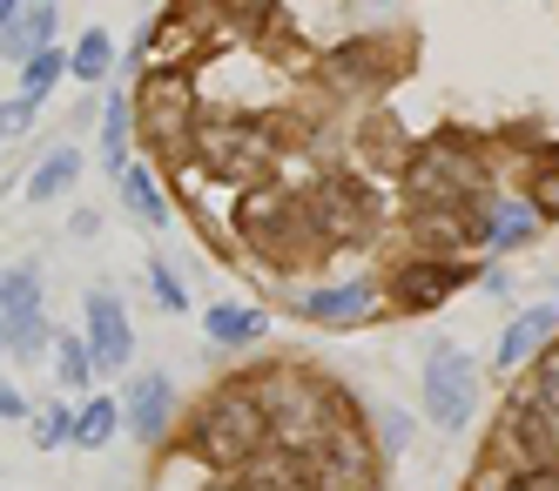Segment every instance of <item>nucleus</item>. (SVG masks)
<instances>
[{"label":"nucleus","instance_id":"obj_1","mask_svg":"<svg viewBox=\"0 0 559 491\" xmlns=\"http://www.w3.org/2000/svg\"><path fill=\"white\" fill-rule=\"evenodd\" d=\"M257 397H263V424H270V438L284 444V452H310L317 438L337 431V397L317 384V378L284 371V378L257 384Z\"/></svg>","mask_w":559,"mask_h":491},{"label":"nucleus","instance_id":"obj_2","mask_svg":"<svg viewBox=\"0 0 559 491\" xmlns=\"http://www.w3.org/2000/svg\"><path fill=\"white\" fill-rule=\"evenodd\" d=\"M263 444H270V424H263L257 384H229L223 397H210V411L195 418V458H210V465H250Z\"/></svg>","mask_w":559,"mask_h":491},{"label":"nucleus","instance_id":"obj_3","mask_svg":"<svg viewBox=\"0 0 559 491\" xmlns=\"http://www.w3.org/2000/svg\"><path fill=\"white\" fill-rule=\"evenodd\" d=\"M472 404H478V363H472V350L431 344V357H425V418L438 431H465Z\"/></svg>","mask_w":559,"mask_h":491},{"label":"nucleus","instance_id":"obj_4","mask_svg":"<svg viewBox=\"0 0 559 491\" xmlns=\"http://www.w3.org/2000/svg\"><path fill=\"white\" fill-rule=\"evenodd\" d=\"M499 452H519V471H552L559 465V418L539 411L533 397H512L506 424H499Z\"/></svg>","mask_w":559,"mask_h":491},{"label":"nucleus","instance_id":"obj_5","mask_svg":"<svg viewBox=\"0 0 559 491\" xmlns=\"http://www.w3.org/2000/svg\"><path fill=\"white\" fill-rule=\"evenodd\" d=\"M304 465H310L317 491H371V444L357 431H344V424L331 438H317L304 452Z\"/></svg>","mask_w":559,"mask_h":491},{"label":"nucleus","instance_id":"obj_6","mask_svg":"<svg viewBox=\"0 0 559 491\" xmlns=\"http://www.w3.org/2000/svg\"><path fill=\"white\" fill-rule=\"evenodd\" d=\"M0 337L21 357H41V276H34V263H14L0 276Z\"/></svg>","mask_w":559,"mask_h":491},{"label":"nucleus","instance_id":"obj_7","mask_svg":"<svg viewBox=\"0 0 559 491\" xmlns=\"http://www.w3.org/2000/svg\"><path fill=\"white\" fill-rule=\"evenodd\" d=\"M412 182H418V195H425V202H465L478 182H486V169H478V161H472L459 142H438V148H425V155H418Z\"/></svg>","mask_w":559,"mask_h":491},{"label":"nucleus","instance_id":"obj_8","mask_svg":"<svg viewBox=\"0 0 559 491\" xmlns=\"http://www.w3.org/2000/svg\"><path fill=\"white\" fill-rule=\"evenodd\" d=\"M88 357H95L102 378H115V371L135 357V331H129L122 303H115L108 290H88Z\"/></svg>","mask_w":559,"mask_h":491},{"label":"nucleus","instance_id":"obj_9","mask_svg":"<svg viewBox=\"0 0 559 491\" xmlns=\"http://www.w3.org/2000/svg\"><path fill=\"white\" fill-rule=\"evenodd\" d=\"M243 478H236V491H317L310 484V465H304V452H257L250 465H236Z\"/></svg>","mask_w":559,"mask_h":491},{"label":"nucleus","instance_id":"obj_10","mask_svg":"<svg viewBox=\"0 0 559 491\" xmlns=\"http://www.w3.org/2000/svg\"><path fill=\"white\" fill-rule=\"evenodd\" d=\"M169 397H176V384H169L163 371H142V378L129 384V431H135L142 444L163 438V424H169Z\"/></svg>","mask_w":559,"mask_h":491},{"label":"nucleus","instance_id":"obj_11","mask_svg":"<svg viewBox=\"0 0 559 491\" xmlns=\"http://www.w3.org/2000/svg\"><path fill=\"white\" fill-rule=\"evenodd\" d=\"M48 40H55V8H48V0H34V8H14V21L0 27V55L27 61V55H41Z\"/></svg>","mask_w":559,"mask_h":491},{"label":"nucleus","instance_id":"obj_12","mask_svg":"<svg viewBox=\"0 0 559 491\" xmlns=\"http://www.w3.org/2000/svg\"><path fill=\"white\" fill-rule=\"evenodd\" d=\"M155 129H163V142H182V129H189V81H176V74L148 81V135Z\"/></svg>","mask_w":559,"mask_h":491},{"label":"nucleus","instance_id":"obj_13","mask_svg":"<svg viewBox=\"0 0 559 491\" xmlns=\"http://www.w3.org/2000/svg\"><path fill=\"white\" fill-rule=\"evenodd\" d=\"M210 161H216L229 182H250V176H263L270 142H263V135H229V129H216V135H210Z\"/></svg>","mask_w":559,"mask_h":491},{"label":"nucleus","instance_id":"obj_14","mask_svg":"<svg viewBox=\"0 0 559 491\" xmlns=\"http://www.w3.org/2000/svg\"><path fill=\"white\" fill-rule=\"evenodd\" d=\"M559 331V310L552 303H533L526 316H512V331H506V344H499V363L512 371V363H526L533 350H546V337Z\"/></svg>","mask_w":559,"mask_h":491},{"label":"nucleus","instance_id":"obj_15","mask_svg":"<svg viewBox=\"0 0 559 491\" xmlns=\"http://www.w3.org/2000/svg\"><path fill=\"white\" fill-rule=\"evenodd\" d=\"M465 283V270H452V263H418V270H405L397 276V303H445L452 290Z\"/></svg>","mask_w":559,"mask_h":491},{"label":"nucleus","instance_id":"obj_16","mask_svg":"<svg viewBox=\"0 0 559 491\" xmlns=\"http://www.w3.org/2000/svg\"><path fill=\"white\" fill-rule=\"evenodd\" d=\"M365 310H371V283H337V290H310L304 297V316H317V323H350Z\"/></svg>","mask_w":559,"mask_h":491},{"label":"nucleus","instance_id":"obj_17","mask_svg":"<svg viewBox=\"0 0 559 491\" xmlns=\"http://www.w3.org/2000/svg\"><path fill=\"white\" fill-rule=\"evenodd\" d=\"M122 202H129V216L148 223V229H163V223H169V195L155 189L148 169H122Z\"/></svg>","mask_w":559,"mask_h":491},{"label":"nucleus","instance_id":"obj_18","mask_svg":"<svg viewBox=\"0 0 559 491\" xmlns=\"http://www.w3.org/2000/svg\"><path fill=\"white\" fill-rule=\"evenodd\" d=\"M533 223H539V209H533V202H499L478 242H492V250H519V242L533 236Z\"/></svg>","mask_w":559,"mask_h":491},{"label":"nucleus","instance_id":"obj_19","mask_svg":"<svg viewBox=\"0 0 559 491\" xmlns=\"http://www.w3.org/2000/svg\"><path fill=\"white\" fill-rule=\"evenodd\" d=\"M74 176H82V155H74V148H55L41 169L27 176V195H34V202H55V195H68Z\"/></svg>","mask_w":559,"mask_h":491},{"label":"nucleus","instance_id":"obj_20","mask_svg":"<svg viewBox=\"0 0 559 491\" xmlns=\"http://www.w3.org/2000/svg\"><path fill=\"white\" fill-rule=\"evenodd\" d=\"M203 331H210L216 344H243V337H263V331H270V316H263V310H229V303H216V310L203 316Z\"/></svg>","mask_w":559,"mask_h":491},{"label":"nucleus","instance_id":"obj_21","mask_svg":"<svg viewBox=\"0 0 559 491\" xmlns=\"http://www.w3.org/2000/svg\"><path fill=\"white\" fill-rule=\"evenodd\" d=\"M108 61H115V40H108L102 27H88V34H82V48L68 55V74H74V81H102Z\"/></svg>","mask_w":559,"mask_h":491},{"label":"nucleus","instance_id":"obj_22","mask_svg":"<svg viewBox=\"0 0 559 491\" xmlns=\"http://www.w3.org/2000/svg\"><path fill=\"white\" fill-rule=\"evenodd\" d=\"M61 74H68V55H55V48H41V55H27V61H21V95H27V101H41V95L55 88Z\"/></svg>","mask_w":559,"mask_h":491},{"label":"nucleus","instance_id":"obj_23","mask_svg":"<svg viewBox=\"0 0 559 491\" xmlns=\"http://www.w3.org/2000/svg\"><path fill=\"white\" fill-rule=\"evenodd\" d=\"M108 431H115V397H88L82 418H74V444L95 452V444H108Z\"/></svg>","mask_w":559,"mask_h":491},{"label":"nucleus","instance_id":"obj_24","mask_svg":"<svg viewBox=\"0 0 559 491\" xmlns=\"http://www.w3.org/2000/svg\"><path fill=\"white\" fill-rule=\"evenodd\" d=\"M122 148H129V101L115 95V101H108V129H102V155H108V169H115V176L129 169V161H122Z\"/></svg>","mask_w":559,"mask_h":491},{"label":"nucleus","instance_id":"obj_25","mask_svg":"<svg viewBox=\"0 0 559 491\" xmlns=\"http://www.w3.org/2000/svg\"><path fill=\"white\" fill-rule=\"evenodd\" d=\"M533 209L539 216H559V148H546L539 169H533Z\"/></svg>","mask_w":559,"mask_h":491},{"label":"nucleus","instance_id":"obj_26","mask_svg":"<svg viewBox=\"0 0 559 491\" xmlns=\"http://www.w3.org/2000/svg\"><path fill=\"white\" fill-rule=\"evenodd\" d=\"M55 363H61V384H74V391H82V384H88V371H95V357H88V337H61Z\"/></svg>","mask_w":559,"mask_h":491},{"label":"nucleus","instance_id":"obj_27","mask_svg":"<svg viewBox=\"0 0 559 491\" xmlns=\"http://www.w3.org/2000/svg\"><path fill=\"white\" fill-rule=\"evenodd\" d=\"M533 404L559 418V344H552V350H539V371H533Z\"/></svg>","mask_w":559,"mask_h":491},{"label":"nucleus","instance_id":"obj_28","mask_svg":"<svg viewBox=\"0 0 559 491\" xmlns=\"http://www.w3.org/2000/svg\"><path fill=\"white\" fill-rule=\"evenodd\" d=\"M68 438H74V418H68V411L34 418V444H41V452H55V444H68Z\"/></svg>","mask_w":559,"mask_h":491},{"label":"nucleus","instance_id":"obj_29","mask_svg":"<svg viewBox=\"0 0 559 491\" xmlns=\"http://www.w3.org/2000/svg\"><path fill=\"white\" fill-rule=\"evenodd\" d=\"M148 283H155V297H163V310H182L189 297H182V283H176V270L169 263H148Z\"/></svg>","mask_w":559,"mask_h":491},{"label":"nucleus","instance_id":"obj_30","mask_svg":"<svg viewBox=\"0 0 559 491\" xmlns=\"http://www.w3.org/2000/svg\"><path fill=\"white\" fill-rule=\"evenodd\" d=\"M27 115H34V101H27V95H21V101H0V135H8V142H14V135H27Z\"/></svg>","mask_w":559,"mask_h":491},{"label":"nucleus","instance_id":"obj_31","mask_svg":"<svg viewBox=\"0 0 559 491\" xmlns=\"http://www.w3.org/2000/svg\"><path fill=\"white\" fill-rule=\"evenodd\" d=\"M512 491H559V471H519Z\"/></svg>","mask_w":559,"mask_h":491},{"label":"nucleus","instance_id":"obj_32","mask_svg":"<svg viewBox=\"0 0 559 491\" xmlns=\"http://www.w3.org/2000/svg\"><path fill=\"white\" fill-rule=\"evenodd\" d=\"M0 418H27V397L14 384H0Z\"/></svg>","mask_w":559,"mask_h":491},{"label":"nucleus","instance_id":"obj_33","mask_svg":"<svg viewBox=\"0 0 559 491\" xmlns=\"http://www.w3.org/2000/svg\"><path fill=\"white\" fill-rule=\"evenodd\" d=\"M14 8H21V0H0V27H8V21H14Z\"/></svg>","mask_w":559,"mask_h":491},{"label":"nucleus","instance_id":"obj_34","mask_svg":"<svg viewBox=\"0 0 559 491\" xmlns=\"http://www.w3.org/2000/svg\"><path fill=\"white\" fill-rule=\"evenodd\" d=\"M0 350H8V337H0Z\"/></svg>","mask_w":559,"mask_h":491}]
</instances>
